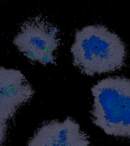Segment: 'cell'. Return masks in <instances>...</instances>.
Here are the masks:
<instances>
[{
    "mask_svg": "<svg viewBox=\"0 0 130 146\" xmlns=\"http://www.w3.org/2000/svg\"><path fill=\"white\" fill-rule=\"evenodd\" d=\"M71 51L74 65L88 76L121 68L127 54L119 36L101 25H88L78 30Z\"/></svg>",
    "mask_w": 130,
    "mask_h": 146,
    "instance_id": "obj_1",
    "label": "cell"
},
{
    "mask_svg": "<svg viewBox=\"0 0 130 146\" xmlns=\"http://www.w3.org/2000/svg\"><path fill=\"white\" fill-rule=\"evenodd\" d=\"M33 94L32 86L21 71L0 66V114L5 118L11 117Z\"/></svg>",
    "mask_w": 130,
    "mask_h": 146,
    "instance_id": "obj_5",
    "label": "cell"
},
{
    "mask_svg": "<svg viewBox=\"0 0 130 146\" xmlns=\"http://www.w3.org/2000/svg\"><path fill=\"white\" fill-rule=\"evenodd\" d=\"M87 134L71 118L46 123L37 131L28 146H89Z\"/></svg>",
    "mask_w": 130,
    "mask_h": 146,
    "instance_id": "obj_4",
    "label": "cell"
},
{
    "mask_svg": "<svg viewBox=\"0 0 130 146\" xmlns=\"http://www.w3.org/2000/svg\"><path fill=\"white\" fill-rule=\"evenodd\" d=\"M92 121L108 135L130 139V79L108 77L91 88Z\"/></svg>",
    "mask_w": 130,
    "mask_h": 146,
    "instance_id": "obj_2",
    "label": "cell"
},
{
    "mask_svg": "<svg viewBox=\"0 0 130 146\" xmlns=\"http://www.w3.org/2000/svg\"><path fill=\"white\" fill-rule=\"evenodd\" d=\"M6 120L1 114H0V146L2 144L4 139L6 131Z\"/></svg>",
    "mask_w": 130,
    "mask_h": 146,
    "instance_id": "obj_6",
    "label": "cell"
},
{
    "mask_svg": "<svg viewBox=\"0 0 130 146\" xmlns=\"http://www.w3.org/2000/svg\"><path fill=\"white\" fill-rule=\"evenodd\" d=\"M59 43L57 27L39 16L26 21L14 39V44L26 57L44 65L55 64L53 53Z\"/></svg>",
    "mask_w": 130,
    "mask_h": 146,
    "instance_id": "obj_3",
    "label": "cell"
}]
</instances>
